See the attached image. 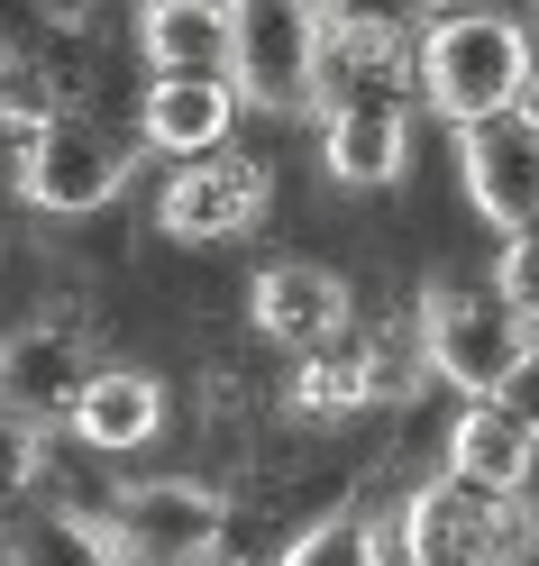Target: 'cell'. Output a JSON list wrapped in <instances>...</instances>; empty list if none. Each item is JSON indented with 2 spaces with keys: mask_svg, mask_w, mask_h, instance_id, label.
<instances>
[{
  "mask_svg": "<svg viewBox=\"0 0 539 566\" xmlns=\"http://www.w3.org/2000/svg\"><path fill=\"white\" fill-rule=\"evenodd\" d=\"M530 74H539V55H530L521 19H502V10H439V19H421V101L448 128L512 119Z\"/></svg>",
  "mask_w": 539,
  "mask_h": 566,
  "instance_id": "cell-1",
  "label": "cell"
},
{
  "mask_svg": "<svg viewBox=\"0 0 539 566\" xmlns=\"http://www.w3.org/2000/svg\"><path fill=\"white\" fill-rule=\"evenodd\" d=\"M421 338H429V375L457 384L466 402H512V384L539 366V329L502 311L494 283H439V293H421Z\"/></svg>",
  "mask_w": 539,
  "mask_h": 566,
  "instance_id": "cell-2",
  "label": "cell"
},
{
  "mask_svg": "<svg viewBox=\"0 0 539 566\" xmlns=\"http://www.w3.org/2000/svg\"><path fill=\"white\" fill-rule=\"evenodd\" d=\"M393 539H403V566H521L539 548V530L502 503V493L466 484V475H429L403 521H393Z\"/></svg>",
  "mask_w": 539,
  "mask_h": 566,
  "instance_id": "cell-3",
  "label": "cell"
},
{
  "mask_svg": "<svg viewBox=\"0 0 539 566\" xmlns=\"http://www.w3.org/2000/svg\"><path fill=\"white\" fill-rule=\"evenodd\" d=\"M128 165H137V147L120 128H101V119H55V128H38V137H19V192H28V210H46V220H92V210H111L120 192H128Z\"/></svg>",
  "mask_w": 539,
  "mask_h": 566,
  "instance_id": "cell-4",
  "label": "cell"
},
{
  "mask_svg": "<svg viewBox=\"0 0 539 566\" xmlns=\"http://www.w3.org/2000/svg\"><path fill=\"white\" fill-rule=\"evenodd\" d=\"M101 521H111L128 566H210L220 539H229V503H220V484H201V475H147Z\"/></svg>",
  "mask_w": 539,
  "mask_h": 566,
  "instance_id": "cell-5",
  "label": "cell"
},
{
  "mask_svg": "<svg viewBox=\"0 0 539 566\" xmlns=\"http://www.w3.org/2000/svg\"><path fill=\"white\" fill-rule=\"evenodd\" d=\"M320 19L302 0H257L229 38V92L257 111H320Z\"/></svg>",
  "mask_w": 539,
  "mask_h": 566,
  "instance_id": "cell-6",
  "label": "cell"
},
{
  "mask_svg": "<svg viewBox=\"0 0 539 566\" xmlns=\"http://www.w3.org/2000/svg\"><path fill=\"white\" fill-rule=\"evenodd\" d=\"M274 210V174L257 165V156H238V147H220V156H201V165H174L165 174V192H156V229L174 238V247H229V238H247Z\"/></svg>",
  "mask_w": 539,
  "mask_h": 566,
  "instance_id": "cell-7",
  "label": "cell"
},
{
  "mask_svg": "<svg viewBox=\"0 0 539 566\" xmlns=\"http://www.w3.org/2000/svg\"><path fill=\"white\" fill-rule=\"evenodd\" d=\"M247 321H257V338L293 347V357H311V347H330L356 329V293L339 265H311V256H274L257 283H247Z\"/></svg>",
  "mask_w": 539,
  "mask_h": 566,
  "instance_id": "cell-8",
  "label": "cell"
},
{
  "mask_svg": "<svg viewBox=\"0 0 539 566\" xmlns=\"http://www.w3.org/2000/svg\"><path fill=\"white\" fill-rule=\"evenodd\" d=\"M92 347L74 321H19V329H0V402H10L19 420H74L83 402V384H92Z\"/></svg>",
  "mask_w": 539,
  "mask_h": 566,
  "instance_id": "cell-9",
  "label": "cell"
},
{
  "mask_svg": "<svg viewBox=\"0 0 539 566\" xmlns=\"http://www.w3.org/2000/svg\"><path fill=\"white\" fill-rule=\"evenodd\" d=\"M457 184L476 201V220H494L502 238L539 229V128L512 119H485V128H457Z\"/></svg>",
  "mask_w": 539,
  "mask_h": 566,
  "instance_id": "cell-10",
  "label": "cell"
},
{
  "mask_svg": "<svg viewBox=\"0 0 539 566\" xmlns=\"http://www.w3.org/2000/svg\"><path fill=\"white\" fill-rule=\"evenodd\" d=\"M238 111H247V101H238L220 74L147 83V101H137V137H147L156 156H174V165H201V156H220V147H229Z\"/></svg>",
  "mask_w": 539,
  "mask_h": 566,
  "instance_id": "cell-11",
  "label": "cell"
},
{
  "mask_svg": "<svg viewBox=\"0 0 539 566\" xmlns=\"http://www.w3.org/2000/svg\"><path fill=\"white\" fill-rule=\"evenodd\" d=\"M320 165L348 192H384L393 174L412 165V111L403 101H348V111H320Z\"/></svg>",
  "mask_w": 539,
  "mask_h": 566,
  "instance_id": "cell-12",
  "label": "cell"
},
{
  "mask_svg": "<svg viewBox=\"0 0 539 566\" xmlns=\"http://www.w3.org/2000/svg\"><path fill=\"white\" fill-rule=\"evenodd\" d=\"M229 38H238L229 0H147L137 10V55H147L156 83H184V74L229 83Z\"/></svg>",
  "mask_w": 539,
  "mask_h": 566,
  "instance_id": "cell-13",
  "label": "cell"
},
{
  "mask_svg": "<svg viewBox=\"0 0 539 566\" xmlns=\"http://www.w3.org/2000/svg\"><path fill=\"white\" fill-rule=\"evenodd\" d=\"M64 430H74L92 457H137V448H156V430H165V384L147 366H101Z\"/></svg>",
  "mask_w": 539,
  "mask_h": 566,
  "instance_id": "cell-14",
  "label": "cell"
},
{
  "mask_svg": "<svg viewBox=\"0 0 539 566\" xmlns=\"http://www.w3.org/2000/svg\"><path fill=\"white\" fill-rule=\"evenodd\" d=\"M530 457H539V420L521 402H466L448 420V475L502 493V503H512V484H521Z\"/></svg>",
  "mask_w": 539,
  "mask_h": 566,
  "instance_id": "cell-15",
  "label": "cell"
},
{
  "mask_svg": "<svg viewBox=\"0 0 539 566\" xmlns=\"http://www.w3.org/2000/svg\"><path fill=\"white\" fill-rule=\"evenodd\" d=\"M366 402H384L366 329H348V338H330V347H311V357L293 366V384H283V411H293V420H356Z\"/></svg>",
  "mask_w": 539,
  "mask_h": 566,
  "instance_id": "cell-16",
  "label": "cell"
},
{
  "mask_svg": "<svg viewBox=\"0 0 539 566\" xmlns=\"http://www.w3.org/2000/svg\"><path fill=\"white\" fill-rule=\"evenodd\" d=\"M55 119H74V74L38 46H0V128L38 137Z\"/></svg>",
  "mask_w": 539,
  "mask_h": 566,
  "instance_id": "cell-17",
  "label": "cell"
},
{
  "mask_svg": "<svg viewBox=\"0 0 539 566\" xmlns=\"http://www.w3.org/2000/svg\"><path fill=\"white\" fill-rule=\"evenodd\" d=\"M10 566H128V557H120V539H111L101 512H46V521L19 530Z\"/></svg>",
  "mask_w": 539,
  "mask_h": 566,
  "instance_id": "cell-18",
  "label": "cell"
},
{
  "mask_svg": "<svg viewBox=\"0 0 539 566\" xmlns=\"http://www.w3.org/2000/svg\"><path fill=\"white\" fill-rule=\"evenodd\" d=\"M274 566H393V557H384V521H366V512H320L311 530H293V548H283Z\"/></svg>",
  "mask_w": 539,
  "mask_h": 566,
  "instance_id": "cell-19",
  "label": "cell"
},
{
  "mask_svg": "<svg viewBox=\"0 0 539 566\" xmlns=\"http://www.w3.org/2000/svg\"><path fill=\"white\" fill-rule=\"evenodd\" d=\"M38 475H46V430L0 402V521H10L28 493H38Z\"/></svg>",
  "mask_w": 539,
  "mask_h": 566,
  "instance_id": "cell-20",
  "label": "cell"
},
{
  "mask_svg": "<svg viewBox=\"0 0 539 566\" xmlns=\"http://www.w3.org/2000/svg\"><path fill=\"white\" fill-rule=\"evenodd\" d=\"M494 293H502L512 321L539 329V229H512V238L494 247Z\"/></svg>",
  "mask_w": 539,
  "mask_h": 566,
  "instance_id": "cell-21",
  "label": "cell"
},
{
  "mask_svg": "<svg viewBox=\"0 0 539 566\" xmlns=\"http://www.w3.org/2000/svg\"><path fill=\"white\" fill-rule=\"evenodd\" d=\"M512 512L539 530V457H530V467H521V484H512Z\"/></svg>",
  "mask_w": 539,
  "mask_h": 566,
  "instance_id": "cell-22",
  "label": "cell"
},
{
  "mask_svg": "<svg viewBox=\"0 0 539 566\" xmlns=\"http://www.w3.org/2000/svg\"><path fill=\"white\" fill-rule=\"evenodd\" d=\"M521 119H530V128H539V74H530V92H521Z\"/></svg>",
  "mask_w": 539,
  "mask_h": 566,
  "instance_id": "cell-23",
  "label": "cell"
}]
</instances>
